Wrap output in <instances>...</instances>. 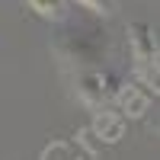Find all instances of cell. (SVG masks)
<instances>
[{
    "label": "cell",
    "instance_id": "3957f363",
    "mask_svg": "<svg viewBox=\"0 0 160 160\" xmlns=\"http://www.w3.org/2000/svg\"><path fill=\"white\" fill-rule=\"evenodd\" d=\"M42 160H87V157L71 141H51L45 148V154H42Z\"/></svg>",
    "mask_w": 160,
    "mask_h": 160
},
{
    "label": "cell",
    "instance_id": "277c9868",
    "mask_svg": "<svg viewBox=\"0 0 160 160\" xmlns=\"http://www.w3.org/2000/svg\"><path fill=\"white\" fill-rule=\"evenodd\" d=\"M29 3H32L38 13H45V16H58L61 7H64V0H29Z\"/></svg>",
    "mask_w": 160,
    "mask_h": 160
},
{
    "label": "cell",
    "instance_id": "5b68a950",
    "mask_svg": "<svg viewBox=\"0 0 160 160\" xmlns=\"http://www.w3.org/2000/svg\"><path fill=\"white\" fill-rule=\"evenodd\" d=\"M83 7H90V10H99V13H106V10H112V0H80Z\"/></svg>",
    "mask_w": 160,
    "mask_h": 160
},
{
    "label": "cell",
    "instance_id": "7a4b0ae2",
    "mask_svg": "<svg viewBox=\"0 0 160 160\" xmlns=\"http://www.w3.org/2000/svg\"><path fill=\"white\" fill-rule=\"evenodd\" d=\"M112 80L106 77V74H93V71H83V77H80V96H83L87 102L93 106H99L112 96Z\"/></svg>",
    "mask_w": 160,
    "mask_h": 160
},
{
    "label": "cell",
    "instance_id": "8992f818",
    "mask_svg": "<svg viewBox=\"0 0 160 160\" xmlns=\"http://www.w3.org/2000/svg\"><path fill=\"white\" fill-rule=\"evenodd\" d=\"M157 128H160V122H157Z\"/></svg>",
    "mask_w": 160,
    "mask_h": 160
},
{
    "label": "cell",
    "instance_id": "6da1fadb",
    "mask_svg": "<svg viewBox=\"0 0 160 160\" xmlns=\"http://www.w3.org/2000/svg\"><path fill=\"white\" fill-rule=\"evenodd\" d=\"M102 35L99 29H74V26H68V29L61 32V55L64 61H96L102 55Z\"/></svg>",
    "mask_w": 160,
    "mask_h": 160
}]
</instances>
